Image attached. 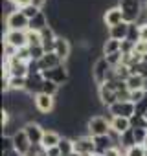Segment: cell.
<instances>
[{"instance_id":"1","label":"cell","mask_w":147,"mask_h":156,"mask_svg":"<svg viewBox=\"0 0 147 156\" xmlns=\"http://www.w3.org/2000/svg\"><path fill=\"white\" fill-rule=\"evenodd\" d=\"M118 8L121 9L123 19H125V22H129V24L138 22L140 15H142V11H143L142 0H118Z\"/></svg>"},{"instance_id":"2","label":"cell","mask_w":147,"mask_h":156,"mask_svg":"<svg viewBox=\"0 0 147 156\" xmlns=\"http://www.w3.org/2000/svg\"><path fill=\"white\" fill-rule=\"evenodd\" d=\"M110 132V121L105 116H92L87 119V134L88 136H105Z\"/></svg>"},{"instance_id":"3","label":"cell","mask_w":147,"mask_h":156,"mask_svg":"<svg viewBox=\"0 0 147 156\" xmlns=\"http://www.w3.org/2000/svg\"><path fill=\"white\" fill-rule=\"evenodd\" d=\"M42 77H44V79L53 81V83L59 85V87H63V85H66L68 79H70V68H68L66 62H63V64H59V66H55V68H52V70L42 72Z\"/></svg>"},{"instance_id":"4","label":"cell","mask_w":147,"mask_h":156,"mask_svg":"<svg viewBox=\"0 0 147 156\" xmlns=\"http://www.w3.org/2000/svg\"><path fill=\"white\" fill-rule=\"evenodd\" d=\"M6 28H8V31H28L30 20L26 19V15L20 9H15L13 13H9L6 17Z\"/></svg>"},{"instance_id":"5","label":"cell","mask_w":147,"mask_h":156,"mask_svg":"<svg viewBox=\"0 0 147 156\" xmlns=\"http://www.w3.org/2000/svg\"><path fill=\"white\" fill-rule=\"evenodd\" d=\"M110 68H112V66L109 64V61H107L105 57L96 59V62H94V66H92V79L96 81L98 87L105 85V81H107V73H109Z\"/></svg>"},{"instance_id":"6","label":"cell","mask_w":147,"mask_h":156,"mask_svg":"<svg viewBox=\"0 0 147 156\" xmlns=\"http://www.w3.org/2000/svg\"><path fill=\"white\" fill-rule=\"evenodd\" d=\"M109 110V114H112L114 118H132L134 114H136V105L132 103V101H118V103H114L112 107H109L107 108Z\"/></svg>"},{"instance_id":"7","label":"cell","mask_w":147,"mask_h":156,"mask_svg":"<svg viewBox=\"0 0 147 156\" xmlns=\"http://www.w3.org/2000/svg\"><path fill=\"white\" fill-rule=\"evenodd\" d=\"M72 140H74V151L77 154H94L96 152V145H94L92 136L83 134V136H74Z\"/></svg>"},{"instance_id":"8","label":"cell","mask_w":147,"mask_h":156,"mask_svg":"<svg viewBox=\"0 0 147 156\" xmlns=\"http://www.w3.org/2000/svg\"><path fill=\"white\" fill-rule=\"evenodd\" d=\"M33 105H35V108H37L42 116H48V114H52L53 108H55V98L41 92V94H37V96L33 98Z\"/></svg>"},{"instance_id":"9","label":"cell","mask_w":147,"mask_h":156,"mask_svg":"<svg viewBox=\"0 0 147 156\" xmlns=\"http://www.w3.org/2000/svg\"><path fill=\"white\" fill-rule=\"evenodd\" d=\"M24 132H26V136L30 138L31 145H41V143H42V138H44L46 129H44L39 121H30V123H26V125H24Z\"/></svg>"},{"instance_id":"10","label":"cell","mask_w":147,"mask_h":156,"mask_svg":"<svg viewBox=\"0 0 147 156\" xmlns=\"http://www.w3.org/2000/svg\"><path fill=\"white\" fill-rule=\"evenodd\" d=\"M121 22H125V19H123L121 9L118 8V4L105 9V13H103V24H105L107 28H114V26H118V24H121Z\"/></svg>"},{"instance_id":"11","label":"cell","mask_w":147,"mask_h":156,"mask_svg":"<svg viewBox=\"0 0 147 156\" xmlns=\"http://www.w3.org/2000/svg\"><path fill=\"white\" fill-rule=\"evenodd\" d=\"M4 42L20 50L28 46V31H6L4 33Z\"/></svg>"},{"instance_id":"12","label":"cell","mask_w":147,"mask_h":156,"mask_svg":"<svg viewBox=\"0 0 147 156\" xmlns=\"http://www.w3.org/2000/svg\"><path fill=\"white\" fill-rule=\"evenodd\" d=\"M70 51H72L70 41H68L66 37H57V41H55V48H53V53H55L63 62H68V61H70Z\"/></svg>"},{"instance_id":"13","label":"cell","mask_w":147,"mask_h":156,"mask_svg":"<svg viewBox=\"0 0 147 156\" xmlns=\"http://www.w3.org/2000/svg\"><path fill=\"white\" fill-rule=\"evenodd\" d=\"M105 118L110 121V130H114V132H116V134H120V136L132 129V125H131V119H129V118H114L112 114H107Z\"/></svg>"},{"instance_id":"14","label":"cell","mask_w":147,"mask_h":156,"mask_svg":"<svg viewBox=\"0 0 147 156\" xmlns=\"http://www.w3.org/2000/svg\"><path fill=\"white\" fill-rule=\"evenodd\" d=\"M13 145H15V151L20 152L22 156H26V154L30 152V149H31V141H30V138L26 136L24 129L13 134Z\"/></svg>"},{"instance_id":"15","label":"cell","mask_w":147,"mask_h":156,"mask_svg":"<svg viewBox=\"0 0 147 156\" xmlns=\"http://www.w3.org/2000/svg\"><path fill=\"white\" fill-rule=\"evenodd\" d=\"M42 83H44V77H42V73H37V75H28V79H26V94H30V96H37V94H41V90H42Z\"/></svg>"},{"instance_id":"16","label":"cell","mask_w":147,"mask_h":156,"mask_svg":"<svg viewBox=\"0 0 147 156\" xmlns=\"http://www.w3.org/2000/svg\"><path fill=\"white\" fill-rule=\"evenodd\" d=\"M98 99H99V103H101V105H105L107 108H109V107H112L114 103H118V96H116V92H114V90H110L107 85L98 87Z\"/></svg>"},{"instance_id":"17","label":"cell","mask_w":147,"mask_h":156,"mask_svg":"<svg viewBox=\"0 0 147 156\" xmlns=\"http://www.w3.org/2000/svg\"><path fill=\"white\" fill-rule=\"evenodd\" d=\"M94 140V145H96V152H107L109 149H112V147H118L116 143H114V140L110 138V134H105V136H94L92 138Z\"/></svg>"},{"instance_id":"18","label":"cell","mask_w":147,"mask_h":156,"mask_svg":"<svg viewBox=\"0 0 147 156\" xmlns=\"http://www.w3.org/2000/svg\"><path fill=\"white\" fill-rule=\"evenodd\" d=\"M39 62V68H41V72H46V70H52V68H55V66H59V64H63V61L53 53V51H50V53H46L41 61H37Z\"/></svg>"},{"instance_id":"19","label":"cell","mask_w":147,"mask_h":156,"mask_svg":"<svg viewBox=\"0 0 147 156\" xmlns=\"http://www.w3.org/2000/svg\"><path fill=\"white\" fill-rule=\"evenodd\" d=\"M129 35V22H121L114 28H109V39H116V41H127Z\"/></svg>"},{"instance_id":"20","label":"cell","mask_w":147,"mask_h":156,"mask_svg":"<svg viewBox=\"0 0 147 156\" xmlns=\"http://www.w3.org/2000/svg\"><path fill=\"white\" fill-rule=\"evenodd\" d=\"M61 140H63V136L57 132V130H52V129H46V132H44V138H42V147L44 149H52V147H57L59 143H61Z\"/></svg>"},{"instance_id":"21","label":"cell","mask_w":147,"mask_h":156,"mask_svg":"<svg viewBox=\"0 0 147 156\" xmlns=\"http://www.w3.org/2000/svg\"><path fill=\"white\" fill-rule=\"evenodd\" d=\"M125 83H127V88L131 92H134V90H147V79H145L143 75H140V73L129 75V79Z\"/></svg>"},{"instance_id":"22","label":"cell","mask_w":147,"mask_h":156,"mask_svg":"<svg viewBox=\"0 0 147 156\" xmlns=\"http://www.w3.org/2000/svg\"><path fill=\"white\" fill-rule=\"evenodd\" d=\"M48 26H50L48 15H46L44 11H41L35 19L30 20V28H28V30H30V31H39V33H41V31H42L44 28H48Z\"/></svg>"},{"instance_id":"23","label":"cell","mask_w":147,"mask_h":156,"mask_svg":"<svg viewBox=\"0 0 147 156\" xmlns=\"http://www.w3.org/2000/svg\"><path fill=\"white\" fill-rule=\"evenodd\" d=\"M118 51H121V41H116V39H105L103 41V46H101L103 57H109V55L118 53Z\"/></svg>"},{"instance_id":"24","label":"cell","mask_w":147,"mask_h":156,"mask_svg":"<svg viewBox=\"0 0 147 156\" xmlns=\"http://www.w3.org/2000/svg\"><path fill=\"white\" fill-rule=\"evenodd\" d=\"M57 147H59V151H61L63 156H72L74 152H76V151H74V140L72 138H64L63 136V140H61V143Z\"/></svg>"},{"instance_id":"25","label":"cell","mask_w":147,"mask_h":156,"mask_svg":"<svg viewBox=\"0 0 147 156\" xmlns=\"http://www.w3.org/2000/svg\"><path fill=\"white\" fill-rule=\"evenodd\" d=\"M127 41L129 42H132V44H136V42H140L142 41V28H140V24H129V35H127Z\"/></svg>"},{"instance_id":"26","label":"cell","mask_w":147,"mask_h":156,"mask_svg":"<svg viewBox=\"0 0 147 156\" xmlns=\"http://www.w3.org/2000/svg\"><path fill=\"white\" fill-rule=\"evenodd\" d=\"M28 77H9V90L11 92H24Z\"/></svg>"},{"instance_id":"27","label":"cell","mask_w":147,"mask_h":156,"mask_svg":"<svg viewBox=\"0 0 147 156\" xmlns=\"http://www.w3.org/2000/svg\"><path fill=\"white\" fill-rule=\"evenodd\" d=\"M120 145H121V149H131L132 145H136V140H134V130L131 129V130H127L125 134H121L120 136Z\"/></svg>"},{"instance_id":"28","label":"cell","mask_w":147,"mask_h":156,"mask_svg":"<svg viewBox=\"0 0 147 156\" xmlns=\"http://www.w3.org/2000/svg\"><path fill=\"white\" fill-rule=\"evenodd\" d=\"M59 88H61V87H59V85H55L53 81H50V79H44V83H42V90H41V92H42V94H48V96H53V98H55V96H57V92H59Z\"/></svg>"},{"instance_id":"29","label":"cell","mask_w":147,"mask_h":156,"mask_svg":"<svg viewBox=\"0 0 147 156\" xmlns=\"http://www.w3.org/2000/svg\"><path fill=\"white\" fill-rule=\"evenodd\" d=\"M123 156H147V149H145L143 145L136 143V145H132L131 149H127V151L123 152Z\"/></svg>"},{"instance_id":"30","label":"cell","mask_w":147,"mask_h":156,"mask_svg":"<svg viewBox=\"0 0 147 156\" xmlns=\"http://www.w3.org/2000/svg\"><path fill=\"white\" fill-rule=\"evenodd\" d=\"M28 46H42V37L39 31H30L28 30Z\"/></svg>"},{"instance_id":"31","label":"cell","mask_w":147,"mask_h":156,"mask_svg":"<svg viewBox=\"0 0 147 156\" xmlns=\"http://www.w3.org/2000/svg\"><path fill=\"white\" fill-rule=\"evenodd\" d=\"M131 125H132V129H147V119H145L143 116L134 114V116L131 118Z\"/></svg>"},{"instance_id":"32","label":"cell","mask_w":147,"mask_h":156,"mask_svg":"<svg viewBox=\"0 0 147 156\" xmlns=\"http://www.w3.org/2000/svg\"><path fill=\"white\" fill-rule=\"evenodd\" d=\"M20 11H22V13L26 15V19H28V20H31V19H35V17H37V15L41 13V9H37V8H35L33 4H30V6H26V8H22Z\"/></svg>"},{"instance_id":"33","label":"cell","mask_w":147,"mask_h":156,"mask_svg":"<svg viewBox=\"0 0 147 156\" xmlns=\"http://www.w3.org/2000/svg\"><path fill=\"white\" fill-rule=\"evenodd\" d=\"M30 51H31V61H41L46 55V50L42 46H31Z\"/></svg>"},{"instance_id":"34","label":"cell","mask_w":147,"mask_h":156,"mask_svg":"<svg viewBox=\"0 0 147 156\" xmlns=\"http://www.w3.org/2000/svg\"><path fill=\"white\" fill-rule=\"evenodd\" d=\"M15 145H13V136H6L2 134V152H8V151H13Z\"/></svg>"},{"instance_id":"35","label":"cell","mask_w":147,"mask_h":156,"mask_svg":"<svg viewBox=\"0 0 147 156\" xmlns=\"http://www.w3.org/2000/svg\"><path fill=\"white\" fill-rule=\"evenodd\" d=\"M17 57H19L20 61H24V62H30V61H31V51H30V46L17 50Z\"/></svg>"},{"instance_id":"36","label":"cell","mask_w":147,"mask_h":156,"mask_svg":"<svg viewBox=\"0 0 147 156\" xmlns=\"http://www.w3.org/2000/svg\"><path fill=\"white\" fill-rule=\"evenodd\" d=\"M132 130H134V140H136V143L143 145V141H145V138H147V129H132Z\"/></svg>"},{"instance_id":"37","label":"cell","mask_w":147,"mask_h":156,"mask_svg":"<svg viewBox=\"0 0 147 156\" xmlns=\"http://www.w3.org/2000/svg\"><path fill=\"white\" fill-rule=\"evenodd\" d=\"M145 96H147L145 90H134V92H131V99H129V101H132V103L136 105V103H140Z\"/></svg>"},{"instance_id":"38","label":"cell","mask_w":147,"mask_h":156,"mask_svg":"<svg viewBox=\"0 0 147 156\" xmlns=\"http://www.w3.org/2000/svg\"><path fill=\"white\" fill-rule=\"evenodd\" d=\"M136 114H138V116H145V114H147V96H145L140 103H136Z\"/></svg>"},{"instance_id":"39","label":"cell","mask_w":147,"mask_h":156,"mask_svg":"<svg viewBox=\"0 0 147 156\" xmlns=\"http://www.w3.org/2000/svg\"><path fill=\"white\" fill-rule=\"evenodd\" d=\"M134 46H136V44H132V42H129V41H123V42H121V53H123V55H131V53L134 51Z\"/></svg>"},{"instance_id":"40","label":"cell","mask_w":147,"mask_h":156,"mask_svg":"<svg viewBox=\"0 0 147 156\" xmlns=\"http://www.w3.org/2000/svg\"><path fill=\"white\" fill-rule=\"evenodd\" d=\"M11 2L15 4V8H17V9H22V8H26V6H30V4H31V0H11Z\"/></svg>"},{"instance_id":"41","label":"cell","mask_w":147,"mask_h":156,"mask_svg":"<svg viewBox=\"0 0 147 156\" xmlns=\"http://www.w3.org/2000/svg\"><path fill=\"white\" fill-rule=\"evenodd\" d=\"M103 156H121V151H120V147H112L107 152H103Z\"/></svg>"},{"instance_id":"42","label":"cell","mask_w":147,"mask_h":156,"mask_svg":"<svg viewBox=\"0 0 147 156\" xmlns=\"http://www.w3.org/2000/svg\"><path fill=\"white\" fill-rule=\"evenodd\" d=\"M46 156H63L59 147H52V149H46Z\"/></svg>"},{"instance_id":"43","label":"cell","mask_w":147,"mask_h":156,"mask_svg":"<svg viewBox=\"0 0 147 156\" xmlns=\"http://www.w3.org/2000/svg\"><path fill=\"white\" fill-rule=\"evenodd\" d=\"M31 4H33L37 9H41V11H42V8L48 4V0H31Z\"/></svg>"},{"instance_id":"44","label":"cell","mask_w":147,"mask_h":156,"mask_svg":"<svg viewBox=\"0 0 147 156\" xmlns=\"http://www.w3.org/2000/svg\"><path fill=\"white\" fill-rule=\"evenodd\" d=\"M140 28H142V41L147 42V26L143 24V26H140Z\"/></svg>"},{"instance_id":"45","label":"cell","mask_w":147,"mask_h":156,"mask_svg":"<svg viewBox=\"0 0 147 156\" xmlns=\"http://www.w3.org/2000/svg\"><path fill=\"white\" fill-rule=\"evenodd\" d=\"M2 156H22V154L13 149V151H8V152H2Z\"/></svg>"},{"instance_id":"46","label":"cell","mask_w":147,"mask_h":156,"mask_svg":"<svg viewBox=\"0 0 147 156\" xmlns=\"http://www.w3.org/2000/svg\"><path fill=\"white\" fill-rule=\"evenodd\" d=\"M92 156H103V154H101V152H94Z\"/></svg>"},{"instance_id":"47","label":"cell","mask_w":147,"mask_h":156,"mask_svg":"<svg viewBox=\"0 0 147 156\" xmlns=\"http://www.w3.org/2000/svg\"><path fill=\"white\" fill-rule=\"evenodd\" d=\"M143 147H145V149H147V138H145V141H143Z\"/></svg>"},{"instance_id":"48","label":"cell","mask_w":147,"mask_h":156,"mask_svg":"<svg viewBox=\"0 0 147 156\" xmlns=\"http://www.w3.org/2000/svg\"><path fill=\"white\" fill-rule=\"evenodd\" d=\"M145 26H147V22H145Z\"/></svg>"},{"instance_id":"49","label":"cell","mask_w":147,"mask_h":156,"mask_svg":"<svg viewBox=\"0 0 147 156\" xmlns=\"http://www.w3.org/2000/svg\"><path fill=\"white\" fill-rule=\"evenodd\" d=\"M145 6H147V4H145Z\"/></svg>"}]
</instances>
